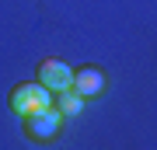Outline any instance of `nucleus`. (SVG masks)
<instances>
[{"label": "nucleus", "mask_w": 157, "mask_h": 150, "mask_svg": "<svg viewBox=\"0 0 157 150\" xmlns=\"http://www.w3.org/2000/svg\"><path fill=\"white\" fill-rule=\"evenodd\" d=\"M39 80H42L49 91H67L70 84H73V70H70L63 60H45L42 67H39Z\"/></svg>", "instance_id": "7ed1b4c3"}, {"label": "nucleus", "mask_w": 157, "mask_h": 150, "mask_svg": "<svg viewBox=\"0 0 157 150\" xmlns=\"http://www.w3.org/2000/svg\"><path fill=\"white\" fill-rule=\"evenodd\" d=\"M59 129H63V112L56 105L25 115V133L32 140H52V136H59Z\"/></svg>", "instance_id": "f03ea898"}, {"label": "nucleus", "mask_w": 157, "mask_h": 150, "mask_svg": "<svg viewBox=\"0 0 157 150\" xmlns=\"http://www.w3.org/2000/svg\"><path fill=\"white\" fill-rule=\"evenodd\" d=\"M52 105V91L45 87V84H17V87L11 91V108L17 112V115H32V112L39 108H49Z\"/></svg>", "instance_id": "f257e3e1"}, {"label": "nucleus", "mask_w": 157, "mask_h": 150, "mask_svg": "<svg viewBox=\"0 0 157 150\" xmlns=\"http://www.w3.org/2000/svg\"><path fill=\"white\" fill-rule=\"evenodd\" d=\"M70 87L77 91L80 98H94V94L105 91V73L98 67H80V70H73V84Z\"/></svg>", "instance_id": "20e7f679"}, {"label": "nucleus", "mask_w": 157, "mask_h": 150, "mask_svg": "<svg viewBox=\"0 0 157 150\" xmlns=\"http://www.w3.org/2000/svg\"><path fill=\"white\" fill-rule=\"evenodd\" d=\"M80 105H84V98H80V94H77V91H73V87L59 91V98H56V108L63 112V119L77 115V112H80Z\"/></svg>", "instance_id": "39448f33"}]
</instances>
